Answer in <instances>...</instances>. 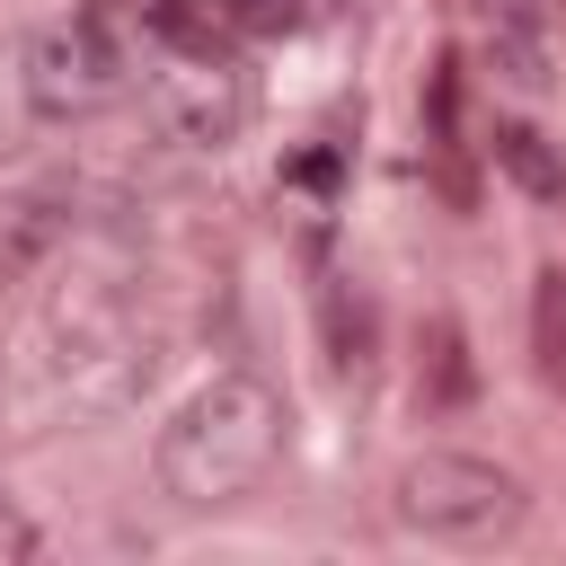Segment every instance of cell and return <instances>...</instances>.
I'll return each instance as SVG.
<instances>
[{
  "label": "cell",
  "mask_w": 566,
  "mask_h": 566,
  "mask_svg": "<svg viewBox=\"0 0 566 566\" xmlns=\"http://www.w3.org/2000/svg\"><path fill=\"white\" fill-rule=\"evenodd\" d=\"M283 460V398L256 371H212L150 442L159 495H177L186 513H221L239 495H256Z\"/></svg>",
  "instance_id": "cell-1"
},
{
  "label": "cell",
  "mask_w": 566,
  "mask_h": 566,
  "mask_svg": "<svg viewBox=\"0 0 566 566\" xmlns=\"http://www.w3.org/2000/svg\"><path fill=\"white\" fill-rule=\"evenodd\" d=\"M35 345H44L53 389H62L71 407H88V416L133 407L142 380H150V318H142V301L124 292V274H106V265L53 274V292H44V310H35Z\"/></svg>",
  "instance_id": "cell-2"
},
{
  "label": "cell",
  "mask_w": 566,
  "mask_h": 566,
  "mask_svg": "<svg viewBox=\"0 0 566 566\" xmlns=\"http://www.w3.org/2000/svg\"><path fill=\"white\" fill-rule=\"evenodd\" d=\"M389 513H398V531H416V539H442V548H495V539H513V531H522L531 495H522V478H513V469H495V460L424 451V460H407V469H398Z\"/></svg>",
  "instance_id": "cell-3"
},
{
  "label": "cell",
  "mask_w": 566,
  "mask_h": 566,
  "mask_svg": "<svg viewBox=\"0 0 566 566\" xmlns=\"http://www.w3.org/2000/svg\"><path fill=\"white\" fill-rule=\"evenodd\" d=\"M142 97L168 124V142H186V150H230L248 133V71H239L230 35L221 44H168V53H150L142 62Z\"/></svg>",
  "instance_id": "cell-4"
},
{
  "label": "cell",
  "mask_w": 566,
  "mask_h": 566,
  "mask_svg": "<svg viewBox=\"0 0 566 566\" xmlns=\"http://www.w3.org/2000/svg\"><path fill=\"white\" fill-rule=\"evenodd\" d=\"M18 88H27V106H35V115L71 124V115L115 106V97L133 88V62H124V44L106 35V18H97V9H80V18H53V27H35V35H27Z\"/></svg>",
  "instance_id": "cell-5"
},
{
  "label": "cell",
  "mask_w": 566,
  "mask_h": 566,
  "mask_svg": "<svg viewBox=\"0 0 566 566\" xmlns=\"http://www.w3.org/2000/svg\"><path fill=\"white\" fill-rule=\"evenodd\" d=\"M486 159H495L531 203H566V150H557L539 124H495V133H486Z\"/></svg>",
  "instance_id": "cell-6"
},
{
  "label": "cell",
  "mask_w": 566,
  "mask_h": 566,
  "mask_svg": "<svg viewBox=\"0 0 566 566\" xmlns=\"http://www.w3.org/2000/svg\"><path fill=\"white\" fill-rule=\"evenodd\" d=\"M469 389H478V371H469V336H460L451 318H433V327H424V398H433V407H460Z\"/></svg>",
  "instance_id": "cell-7"
},
{
  "label": "cell",
  "mask_w": 566,
  "mask_h": 566,
  "mask_svg": "<svg viewBox=\"0 0 566 566\" xmlns=\"http://www.w3.org/2000/svg\"><path fill=\"white\" fill-rule=\"evenodd\" d=\"M327 345H336V371H371V301L354 283H327Z\"/></svg>",
  "instance_id": "cell-8"
},
{
  "label": "cell",
  "mask_w": 566,
  "mask_h": 566,
  "mask_svg": "<svg viewBox=\"0 0 566 566\" xmlns=\"http://www.w3.org/2000/svg\"><path fill=\"white\" fill-rule=\"evenodd\" d=\"M531 336H539V380L566 389V274L548 265L539 292H531Z\"/></svg>",
  "instance_id": "cell-9"
},
{
  "label": "cell",
  "mask_w": 566,
  "mask_h": 566,
  "mask_svg": "<svg viewBox=\"0 0 566 566\" xmlns=\"http://www.w3.org/2000/svg\"><path fill=\"white\" fill-rule=\"evenodd\" d=\"M336 177H345V159L318 142V150H301V159H283V186H301V195H336Z\"/></svg>",
  "instance_id": "cell-10"
},
{
  "label": "cell",
  "mask_w": 566,
  "mask_h": 566,
  "mask_svg": "<svg viewBox=\"0 0 566 566\" xmlns=\"http://www.w3.org/2000/svg\"><path fill=\"white\" fill-rule=\"evenodd\" d=\"M27 548H35V531H27V522L0 504V557H27Z\"/></svg>",
  "instance_id": "cell-11"
},
{
  "label": "cell",
  "mask_w": 566,
  "mask_h": 566,
  "mask_svg": "<svg viewBox=\"0 0 566 566\" xmlns=\"http://www.w3.org/2000/svg\"><path fill=\"white\" fill-rule=\"evenodd\" d=\"M486 9H513V18H531V9H539V0H486Z\"/></svg>",
  "instance_id": "cell-12"
},
{
  "label": "cell",
  "mask_w": 566,
  "mask_h": 566,
  "mask_svg": "<svg viewBox=\"0 0 566 566\" xmlns=\"http://www.w3.org/2000/svg\"><path fill=\"white\" fill-rule=\"evenodd\" d=\"M230 9H265V0H230Z\"/></svg>",
  "instance_id": "cell-13"
}]
</instances>
